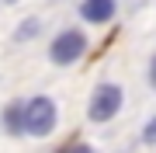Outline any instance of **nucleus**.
<instances>
[{"instance_id": "f257e3e1", "label": "nucleus", "mask_w": 156, "mask_h": 153, "mask_svg": "<svg viewBox=\"0 0 156 153\" xmlns=\"http://www.w3.org/2000/svg\"><path fill=\"white\" fill-rule=\"evenodd\" d=\"M21 118H24V132L31 136H49L56 129V104L49 97H31L28 104L21 108Z\"/></svg>"}, {"instance_id": "f03ea898", "label": "nucleus", "mask_w": 156, "mask_h": 153, "mask_svg": "<svg viewBox=\"0 0 156 153\" xmlns=\"http://www.w3.org/2000/svg\"><path fill=\"white\" fill-rule=\"evenodd\" d=\"M83 49H87L83 31H62V35H56L49 56H52V63H59V66H69V63H76L83 56Z\"/></svg>"}, {"instance_id": "7ed1b4c3", "label": "nucleus", "mask_w": 156, "mask_h": 153, "mask_svg": "<svg viewBox=\"0 0 156 153\" xmlns=\"http://www.w3.org/2000/svg\"><path fill=\"white\" fill-rule=\"evenodd\" d=\"M118 108H122V87L101 84L94 91V97H90V118L94 122H108V118H115Z\"/></svg>"}, {"instance_id": "20e7f679", "label": "nucleus", "mask_w": 156, "mask_h": 153, "mask_svg": "<svg viewBox=\"0 0 156 153\" xmlns=\"http://www.w3.org/2000/svg\"><path fill=\"white\" fill-rule=\"evenodd\" d=\"M80 14L87 21H94V24H104L108 17H115V0H83Z\"/></svg>"}, {"instance_id": "39448f33", "label": "nucleus", "mask_w": 156, "mask_h": 153, "mask_svg": "<svg viewBox=\"0 0 156 153\" xmlns=\"http://www.w3.org/2000/svg\"><path fill=\"white\" fill-rule=\"evenodd\" d=\"M21 108H24V104H11V108L4 111V125H7V132H14V136H17V132H24V118H21Z\"/></svg>"}, {"instance_id": "423d86ee", "label": "nucleus", "mask_w": 156, "mask_h": 153, "mask_svg": "<svg viewBox=\"0 0 156 153\" xmlns=\"http://www.w3.org/2000/svg\"><path fill=\"white\" fill-rule=\"evenodd\" d=\"M142 139H146V143H156V118H149V125H146V132H142Z\"/></svg>"}, {"instance_id": "0eeeda50", "label": "nucleus", "mask_w": 156, "mask_h": 153, "mask_svg": "<svg viewBox=\"0 0 156 153\" xmlns=\"http://www.w3.org/2000/svg\"><path fill=\"white\" fill-rule=\"evenodd\" d=\"M62 153H94L90 146H83V143H80V146H69V150H62Z\"/></svg>"}, {"instance_id": "6e6552de", "label": "nucleus", "mask_w": 156, "mask_h": 153, "mask_svg": "<svg viewBox=\"0 0 156 153\" xmlns=\"http://www.w3.org/2000/svg\"><path fill=\"white\" fill-rule=\"evenodd\" d=\"M149 80H153V87H156V56H153V63H149Z\"/></svg>"}, {"instance_id": "1a4fd4ad", "label": "nucleus", "mask_w": 156, "mask_h": 153, "mask_svg": "<svg viewBox=\"0 0 156 153\" xmlns=\"http://www.w3.org/2000/svg\"><path fill=\"white\" fill-rule=\"evenodd\" d=\"M7 4H17V0H7Z\"/></svg>"}]
</instances>
